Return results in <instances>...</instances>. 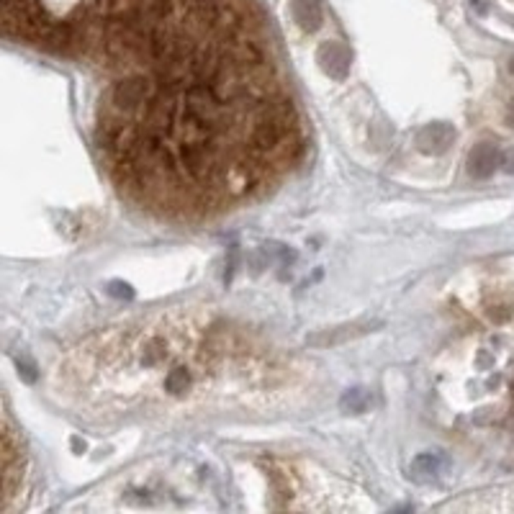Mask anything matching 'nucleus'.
I'll return each instance as SVG.
<instances>
[{
    "instance_id": "10",
    "label": "nucleus",
    "mask_w": 514,
    "mask_h": 514,
    "mask_svg": "<svg viewBox=\"0 0 514 514\" xmlns=\"http://www.w3.org/2000/svg\"><path fill=\"white\" fill-rule=\"evenodd\" d=\"M501 167H504L506 173L509 175H514V152H509V155H506L504 159H501Z\"/></svg>"
},
{
    "instance_id": "3",
    "label": "nucleus",
    "mask_w": 514,
    "mask_h": 514,
    "mask_svg": "<svg viewBox=\"0 0 514 514\" xmlns=\"http://www.w3.org/2000/svg\"><path fill=\"white\" fill-rule=\"evenodd\" d=\"M455 142V129L445 121H432L417 131V150L424 155H443Z\"/></svg>"
},
{
    "instance_id": "6",
    "label": "nucleus",
    "mask_w": 514,
    "mask_h": 514,
    "mask_svg": "<svg viewBox=\"0 0 514 514\" xmlns=\"http://www.w3.org/2000/svg\"><path fill=\"white\" fill-rule=\"evenodd\" d=\"M373 324H350V327H337V329H327L322 334H314L311 337V345H337V342H345V340H352L357 334L368 332Z\"/></svg>"
},
{
    "instance_id": "5",
    "label": "nucleus",
    "mask_w": 514,
    "mask_h": 514,
    "mask_svg": "<svg viewBox=\"0 0 514 514\" xmlns=\"http://www.w3.org/2000/svg\"><path fill=\"white\" fill-rule=\"evenodd\" d=\"M291 16L304 31H317L324 24L322 0H291Z\"/></svg>"
},
{
    "instance_id": "9",
    "label": "nucleus",
    "mask_w": 514,
    "mask_h": 514,
    "mask_svg": "<svg viewBox=\"0 0 514 514\" xmlns=\"http://www.w3.org/2000/svg\"><path fill=\"white\" fill-rule=\"evenodd\" d=\"M111 293L113 296H131V288L127 283H111Z\"/></svg>"
},
{
    "instance_id": "2",
    "label": "nucleus",
    "mask_w": 514,
    "mask_h": 514,
    "mask_svg": "<svg viewBox=\"0 0 514 514\" xmlns=\"http://www.w3.org/2000/svg\"><path fill=\"white\" fill-rule=\"evenodd\" d=\"M317 59L322 70L332 80H345L350 75V64H352V52H350L342 41H324L317 52Z\"/></svg>"
},
{
    "instance_id": "7",
    "label": "nucleus",
    "mask_w": 514,
    "mask_h": 514,
    "mask_svg": "<svg viewBox=\"0 0 514 514\" xmlns=\"http://www.w3.org/2000/svg\"><path fill=\"white\" fill-rule=\"evenodd\" d=\"M440 466H443V460L437 458V455H432V452H427V455H420V458H414V463H411V471H414V478H435L437 473H440Z\"/></svg>"
},
{
    "instance_id": "8",
    "label": "nucleus",
    "mask_w": 514,
    "mask_h": 514,
    "mask_svg": "<svg viewBox=\"0 0 514 514\" xmlns=\"http://www.w3.org/2000/svg\"><path fill=\"white\" fill-rule=\"evenodd\" d=\"M371 394L365 391V388H352L350 394L342 396V406L350 411H365L368 406H371Z\"/></svg>"
},
{
    "instance_id": "4",
    "label": "nucleus",
    "mask_w": 514,
    "mask_h": 514,
    "mask_svg": "<svg viewBox=\"0 0 514 514\" xmlns=\"http://www.w3.org/2000/svg\"><path fill=\"white\" fill-rule=\"evenodd\" d=\"M501 152H499L497 144L481 142L476 144L471 155H468V173L473 175L476 180H486L491 175L497 173L499 165H501Z\"/></svg>"
},
{
    "instance_id": "1",
    "label": "nucleus",
    "mask_w": 514,
    "mask_h": 514,
    "mask_svg": "<svg viewBox=\"0 0 514 514\" xmlns=\"http://www.w3.org/2000/svg\"><path fill=\"white\" fill-rule=\"evenodd\" d=\"M16 478H21V443L16 440L8 417H6V422H3V494H6V504L16 494Z\"/></svg>"
},
{
    "instance_id": "11",
    "label": "nucleus",
    "mask_w": 514,
    "mask_h": 514,
    "mask_svg": "<svg viewBox=\"0 0 514 514\" xmlns=\"http://www.w3.org/2000/svg\"><path fill=\"white\" fill-rule=\"evenodd\" d=\"M504 121H506V127H512V129H514V98H512V101H509V106H506Z\"/></svg>"
}]
</instances>
